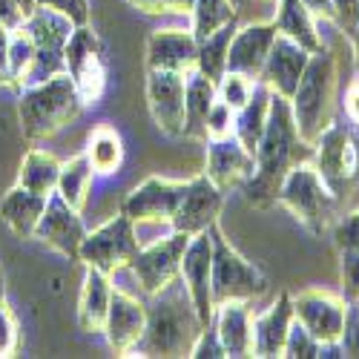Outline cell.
<instances>
[{
	"mask_svg": "<svg viewBox=\"0 0 359 359\" xmlns=\"http://www.w3.org/2000/svg\"><path fill=\"white\" fill-rule=\"evenodd\" d=\"M23 29L35 43V64H32V72H29V83H41L55 75H64L67 72L64 49L69 35L75 32V23L64 15H57L55 9L35 6V12L23 20Z\"/></svg>",
	"mask_w": 359,
	"mask_h": 359,
	"instance_id": "8",
	"label": "cell"
},
{
	"mask_svg": "<svg viewBox=\"0 0 359 359\" xmlns=\"http://www.w3.org/2000/svg\"><path fill=\"white\" fill-rule=\"evenodd\" d=\"M282 356H287V359H316V356H322V345L311 337V331L302 322L293 319L287 339H285V348H282Z\"/></svg>",
	"mask_w": 359,
	"mask_h": 359,
	"instance_id": "37",
	"label": "cell"
},
{
	"mask_svg": "<svg viewBox=\"0 0 359 359\" xmlns=\"http://www.w3.org/2000/svg\"><path fill=\"white\" fill-rule=\"evenodd\" d=\"M276 26L273 23H250L238 26L227 49V72H238L250 81H259L262 67L271 55V46L276 41Z\"/></svg>",
	"mask_w": 359,
	"mask_h": 359,
	"instance_id": "21",
	"label": "cell"
},
{
	"mask_svg": "<svg viewBox=\"0 0 359 359\" xmlns=\"http://www.w3.org/2000/svg\"><path fill=\"white\" fill-rule=\"evenodd\" d=\"M35 64V43L29 38V32L20 26L15 32H9V72L15 81V93L20 95V89L29 83V72Z\"/></svg>",
	"mask_w": 359,
	"mask_h": 359,
	"instance_id": "35",
	"label": "cell"
},
{
	"mask_svg": "<svg viewBox=\"0 0 359 359\" xmlns=\"http://www.w3.org/2000/svg\"><path fill=\"white\" fill-rule=\"evenodd\" d=\"M26 20V12L18 0H0V29H6V32H15L20 29Z\"/></svg>",
	"mask_w": 359,
	"mask_h": 359,
	"instance_id": "45",
	"label": "cell"
},
{
	"mask_svg": "<svg viewBox=\"0 0 359 359\" xmlns=\"http://www.w3.org/2000/svg\"><path fill=\"white\" fill-rule=\"evenodd\" d=\"M216 81L201 75L198 69L187 72L184 81V135L187 138H207V112L216 104Z\"/></svg>",
	"mask_w": 359,
	"mask_h": 359,
	"instance_id": "26",
	"label": "cell"
},
{
	"mask_svg": "<svg viewBox=\"0 0 359 359\" xmlns=\"http://www.w3.org/2000/svg\"><path fill=\"white\" fill-rule=\"evenodd\" d=\"M276 201L287 207L290 216L305 224L313 236H322L325 230H331V224L339 219V198L327 190L322 182V175L313 170L311 161L296 164L279 187Z\"/></svg>",
	"mask_w": 359,
	"mask_h": 359,
	"instance_id": "5",
	"label": "cell"
},
{
	"mask_svg": "<svg viewBox=\"0 0 359 359\" xmlns=\"http://www.w3.org/2000/svg\"><path fill=\"white\" fill-rule=\"evenodd\" d=\"M339 348H342L345 356H359V302H348Z\"/></svg>",
	"mask_w": 359,
	"mask_h": 359,
	"instance_id": "44",
	"label": "cell"
},
{
	"mask_svg": "<svg viewBox=\"0 0 359 359\" xmlns=\"http://www.w3.org/2000/svg\"><path fill=\"white\" fill-rule=\"evenodd\" d=\"M57 175H61V161L52 153H46V149H29L18 170V184L38 196H49L57 187Z\"/></svg>",
	"mask_w": 359,
	"mask_h": 359,
	"instance_id": "30",
	"label": "cell"
},
{
	"mask_svg": "<svg viewBox=\"0 0 359 359\" xmlns=\"http://www.w3.org/2000/svg\"><path fill=\"white\" fill-rule=\"evenodd\" d=\"M0 89H12L15 93V81L9 72V32L0 29Z\"/></svg>",
	"mask_w": 359,
	"mask_h": 359,
	"instance_id": "47",
	"label": "cell"
},
{
	"mask_svg": "<svg viewBox=\"0 0 359 359\" xmlns=\"http://www.w3.org/2000/svg\"><path fill=\"white\" fill-rule=\"evenodd\" d=\"M190 356H196V359H222V356H224V345H222V339H219V331H216L213 322L201 327L198 339L193 342Z\"/></svg>",
	"mask_w": 359,
	"mask_h": 359,
	"instance_id": "42",
	"label": "cell"
},
{
	"mask_svg": "<svg viewBox=\"0 0 359 359\" xmlns=\"http://www.w3.org/2000/svg\"><path fill=\"white\" fill-rule=\"evenodd\" d=\"M193 26L190 32L196 35V41L213 35L216 29H222L224 23L236 20V9H233V0H196L193 6Z\"/></svg>",
	"mask_w": 359,
	"mask_h": 359,
	"instance_id": "34",
	"label": "cell"
},
{
	"mask_svg": "<svg viewBox=\"0 0 359 359\" xmlns=\"http://www.w3.org/2000/svg\"><path fill=\"white\" fill-rule=\"evenodd\" d=\"M236 20L224 23L222 29H216L213 35H207L198 41V52H196V69L201 75H207L210 81L219 83V78L227 72V49H230V41L236 35Z\"/></svg>",
	"mask_w": 359,
	"mask_h": 359,
	"instance_id": "31",
	"label": "cell"
},
{
	"mask_svg": "<svg viewBox=\"0 0 359 359\" xmlns=\"http://www.w3.org/2000/svg\"><path fill=\"white\" fill-rule=\"evenodd\" d=\"M6 299V285H4V273H0V302Z\"/></svg>",
	"mask_w": 359,
	"mask_h": 359,
	"instance_id": "54",
	"label": "cell"
},
{
	"mask_svg": "<svg viewBox=\"0 0 359 359\" xmlns=\"http://www.w3.org/2000/svg\"><path fill=\"white\" fill-rule=\"evenodd\" d=\"M187 245H190V236L182 230H172L164 238H156V242L141 245L135 250L127 271L133 273L144 296H153L164 290L172 279H178V273H182V256Z\"/></svg>",
	"mask_w": 359,
	"mask_h": 359,
	"instance_id": "10",
	"label": "cell"
},
{
	"mask_svg": "<svg viewBox=\"0 0 359 359\" xmlns=\"http://www.w3.org/2000/svg\"><path fill=\"white\" fill-rule=\"evenodd\" d=\"M334 89H337V57L331 49L313 52L305 67V75L299 81L296 93L290 95V109L296 130L302 141L313 144L319 133L331 124V109H334Z\"/></svg>",
	"mask_w": 359,
	"mask_h": 359,
	"instance_id": "4",
	"label": "cell"
},
{
	"mask_svg": "<svg viewBox=\"0 0 359 359\" xmlns=\"http://www.w3.org/2000/svg\"><path fill=\"white\" fill-rule=\"evenodd\" d=\"M308 61H311L308 49H302L285 35H276V41L271 46V55H267V61L262 67L259 81L271 89V93L290 101V95L296 93L299 81H302V75H305Z\"/></svg>",
	"mask_w": 359,
	"mask_h": 359,
	"instance_id": "20",
	"label": "cell"
},
{
	"mask_svg": "<svg viewBox=\"0 0 359 359\" xmlns=\"http://www.w3.org/2000/svg\"><path fill=\"white\" fill-rule=\"evenodd\" d=\"M293 319H296L293 316V296L279 293L271 308L259 316H253V356H262V359L282 356V348H285Z\"/></svg>",
	"mask_w": 359,
	"mask_h": 359,
	"instance_id": "23",
	"label": "cell"
},
{
	"mask_svg": "<svg viewBox=\"0 0 359 359\" xmlns=\"http://www.w3.org/2000/svg\"><path fill=\"white\" fill-rule=\"evenodd\" d=\"M262 4H276V0H262Z\"/></svg>",
	"mask_w": 359,
	"mask_h": 359,
	"instance_id": "55",
	"label": "cell"
},
{
	"mask_svg": "<svg viewBox=\"0 0 359 359\" xmlns=\"http://www.w3.org/2000/svg\"><path fill=\"white\" fill-rule=\"evenodd\" d=\"M127 4L135 6V9H141V12H147V15H161V12H167L164 0H127Z\"/></svg>",
	"mask_w": 359,
	"mask_h": 359,
	"instance_id": "49",
	"label": "cell"
},
{
	"mask_svg": "<svg viewBox=\"0 0 359 359\" xmlns=\"http://www.w3.org/2000/svg\"><path fill=\"white\" fill-rule=\"evenodd\" d=\"M201 319L182 282L172 279L147 302V327L130 356H190L201 334Z\"/></svg>",
	"mask_w": 359,
	"mask_h": 359,
	"instance_id": "2",
	"label": "cell"
},
{
	"mask_svg": "<svg viewBox=\"0 0 359 359\" xmlns=\"http://www.w3.org/2000/svg\"><path fill=\"white\" fill-rule=\"evenodd\" d=\"M276 32L290 38L293 43H299L302 49H308L311 55L313 52H322L325 49V41L316 29V18L305 9L302 0H276Z\"/></svg>",
	"mask_w": 359,
	"mask_h": 359,
	"instance_id": "27",
	"label": "cell"
},
{
	"mask_svg": "<svg viewBox=\"0 0 359 359\" xmlns=\"http://www.w3.org/2000/svg\"><path fill=\"white\" fill-rule=\"evenodd\" d=\"M311 164L322 175L327 190L339 201H345L353 193L356 172H359V153H356V141H353L351 127L342 121L327 124L319 133V138L313 141Z\"/></svg>",
	"mask_w": 359,
	"mask_h": 359,
	"instance_id": "7",
	"label": "cell"
},
{
	"mask_svg": "<svg viewBox=\"0 0 359 359\" xmlns=\"http://www.w3.org/2000/svg\"><path fill=\"white\" fill-rule=\"evenodd\" d=\"M18 4L23 6V12H26V18L35 12V6H38V0H18Z\"/></svg>",
	"mask_w": 359,
	"mask_h": 359,
	"instance_id": "53",
	"label": "cell"
},
{
	"mask_svg": "<svg viewBox=\"0 0 359 359\" xmlns=\"http://www.w3.org/2000/svg\"><path fill=\"white\" fill-rule=\"evenodd\" d=\"M348 302L325 290H302L293 296V316L302 322L319 345H334L342 337Z\"/></svg>",
	"mask_w": 359,
	"mask_h": 359,
	"instance_id": "15",
	"label": "cell"
},
{
	"mask_svg": "<svg viewBox=\"0 0 359 359\" xmlns=\"http://www.w3.org/2000/svg\"><path fill=\"white\" fill-rule=\"evenodd\" d=\"M339 279L345 302H359V253L339 250Z\"/></svg>",
	"mask_w": 359,
	"mask_h": 359,
	"instance_id": "38",
	"label": "cell"
},
{
	"mask_svg": "<svg viewBox=\"0 0 359 359\" xmlns=\"http://www.w3.org/2000/svg\"><path fill=\"white\" fill-rule=\"evenodd\" d=\"M210 242H213V267H210L213 305L250 302V299H256L267 290L264 273L227 242L219 224H210Z\"/></svg>",
	"mask_w": 359,
	"mask_h": 359,
	"instance_id": "6",
	"label": "cell"
},
{
	"mask_svg": "<svg viewBox=\"0 0 359 359\" xmlns=\"http://www.w3.org/2000/svg\"><path fill=\"white\" fill-rule=\"evenodd\" d=\"M210 267H213V242H210V230L190 236V245L182 256V282L193 299V308L201 319V325L213 322V290H210Z\"/></svg>",
	"mask_w": 359,
	"mask_h": 359,
	"instance_id": "14",
	"label": "cell"
},
{
	"mask_svg": "<svg viewBox=\"0 0 359 359\" xmlns=\"http://www.w3.org/2000/svg\"><path fill=\"white\" fill-rule=\"evenodd\" d=\"M83 107L86 104L67 72L41 83H29L20 89V104H18L20 130L29 141L52 138L67 124H72Z\"/></svg>",
	"mask_w": 359,
	"mask_h": 359,
	"instance_id": "3",
	"label": "cell"
},
{
	"mask_svg": "<svg viewBox=\"0 0 359 359\" xmlns=\"http://www.w3.org/2000/svg\"><path fill=\"white\" fill-rule=\"evenodd\" d=\"M167 12H175V15H193V6L196 0H164Z\"/></svg>",
	"mask_w": 359,
	"mask_h": 359,
	"instance_id": "51",
	"label": "cell"
},
{
	"mask_svg": "<svg viewBox=\"0 0 359 359\" xmlns=\"http://www.w3.org/2000/svg\"><path fill=\"white\" fill-rule=\"evenodd\" d=\"M184 72H167V69H147V104L156 127L178 138L184 135Z\"/></svg>",
	"mask_w": 359,
	"mask_h": 359,
	"instance_id": "13",
	"label": "cell"
},
{
	"mask_svg": "<svg viewBox=\"0 0 359 359\" xmlns=\"http://www.w3.org/2000/svg\"><path fill=\"white\" fill-rule=\"evenodd\" d=\"M38 6L55 9L57 15L69 18L75 26H86L89 23V0H38Z\"/></svg>",
	"mask_w": 359,
	"mask_h": 359,
	"instance_id": "43",
	"label": "cell"
},
{
	"mask_svg": "<svg viewBox=\"0 0 359 359\" xmlns=\"http://www.w3.org/2000/svg\"><path fill=\"white\" fill-rule=\"evenodd\" d=\"M64 61H67V75L72 78L83 104H98L107 89V57L101 38L93 32L89 23L75 26V32L69 35L64 49Z\"/></svg>",
	"mask_w": 359,
	"mask_h": 359,
	"instance_id": "11",
	"label": "cell"
},
{
	"mask_svg": "<svg viewBox=\"0 0 359 359\" xmlns=\"http://www.w3.org/2000/svg\"><path fill=\"white\" fill-rule=\"evenodd\" d=\"M187 182H170V178H147L135 190H130V196L121 204V213L133 219L135 227H158V224H170L178 204H182Z\"/></svg>",
	"mask_w": 359,
	"mask_h": 359,
	"instance_id": "12",
	"label": "cell"
},
{
	"mask_svg": "<svg viewBox=\"0 0 359 359\" xmlns=\"http://www.w3.org/2000/svg\"><path fill=\"white\" fill-rule=\"evenodd\" d=\"M351 35H353V61H356V69H359V20L351 29Z\"/></svg>",
	"mask_w": 359,
	"mask_h": 359,
	"instance_id": "52",
	"label": "cell"
},
{
	"mask_svg": "<svg viewBox=\"0 0 359 359\" xmlns=\"http://www.w3.org/2000/svg\"><path fill=\"white\" fill-rule=\"evenodd\" d=\"M93 164H89L86 153L69 158L61 164V175H57V187L55 193L61 196L67 204H72L75 210H83V204H86V196H89V187H93Z\"/></svg>",
	"mask_w": 359,
	"mask_h": 359,
	"instance_id": "32",
	"label": "cell"
},
{
	"mask_svg": "<svg viewBox=\"0 0 359 359\" xmlns=\"http://www.w3.org/2000/svg\"><path fill=\"white\" fill-rule=\"evenodd\" d=\"M331 236H334V245L339 250H356L359 253V210L339 216L331 224Z\"/></svg>",
	"mask_w": 359,
	"mask_h": 359,
	"instance_id": "39",
	"label": "cell"
},
{
	"mask_svg": "<svg viewBox=\"0 0 359 359\" xmlns=\"http://www.w3.org/2000/svg\"><path fill=\"white\" fill-rule=\"evenodd\" d=\"M138 248H141V238H138L133 219L118 213L115 219L104 222L101 227H95L93 233L83 236L81 250H78V262L112 276L118 271H124Z\"/></svg>",
	"mask_w": 359,
	"mask_h": 359,
	"instance_id": "9",
	"label": "cell"
},
{
	"mask_svg": "<svg viewBox=\"0 0 359 359\" xmlns=\"http://www.w3.org/2000/svg\"><path fill=\"white\" fill-rule=\"evenodd\" d=\"M253 83L256 81H250V78H245V75H238V72H224L222 78H219V83H216V93H219V101H224L233 112H238L248 101H250V95H253Z\"/></svg>",
	"mask_w": 359,
	"mask_h": 359,
	"instance_id": "36",
	"label": "cell"
},
{
	"mask_svg": "<svg viewBox=\"0 0 359 359\" xmlns=\"http://www.w3.org/2000/svg\"><path fill=\"white\" fill-rule=\"evenodd\" d=\"M305 9L316 18V20H331L337 23V9H334V0H302Z\"/></svg>",
	"mask_w": 359,
	"mask_h": 359,
	"instance_id": "48",
	"label": "cell"
},
{
	"mask_svg": "<svg viewBox=\"0 0 359 359\" xmlns=\"http://www.w3.org/2000/svg\"><path fill=\"white\" fill-rule=\"evenodd\" d=\"M222 207H224V193L201 172V175H196V178H190V182H187L182 204H178V210H175L170 227L182 230L187 236L204 233V230H210V224L219 222Z\"/></svg>",
	"mask_w": 359,
	"mask_h": 359,
	"instance_id": "17",
	"label": "cell"
},
{
	"mask_svg": "<svg viewBox=\"0 0 359 359\" xmlns=\"http://www.w3.org/2000/svg\"><path fill=\"white\" fill-rule=\"evenodd\" d=\"M334 9H337V26L351 32L359 20V0H334Z\"/></svg>",
	"mask_w": 359,
	"mask_h": 359,
	"instance_id": "46",
	"label": "cell"
},
{
	"mask_svg": "<svg viewBox=\"0 0 359 359\" xmlns=\"http://www.w3.org/2000/svg\"><path fill=\"white\" fill-rule=\"evenodd\" d=\"M213 325L224 345V356H253V313L248 302L216 305Z\"/></svg>",
	"mask_w": 359,
	"mask_h": 359,
	"instance_id": "24",
	"label": "cell"
},
{
	"mask_svg": "<svg viewBox=\"0 0 359 359\" xmlns=\"http://www.w3.org/2000/svg\"><path fill=\"white\" fill-rule=\"evenodd\" d=\"M147 327V305L141 299L124 293V290H112L109 299V311H107V322H104V337L109 342V348L121 356H130L133 348L138 345L141 334Z\"/></svg>",
	"mask_w": 359,
	"mask_h": 359,
	"instance_id": "19",
	"label": "cell"
},
{
	"mask_svg": "<svg viewBox=\"0 0 359 359\" xmlns=\"http://www.w3.org/2000/svg\"><path fill=\"white\" fill-rule=\"evenodd\" d=\"M256 170V156L248 153L236 135H224V138H207V167L204 175L210 182L227 193V190H238L245 187V182Z\"/></svg>",
	"mask_w": 359,
	"mask_h": 359,
	"instance_id": "18",
	"label": "cell"
},
{
	"mask_svg": "<svg viewBox=\"0 0 359 359\" xmlns=\"http://www.w3.org/2000/svg\"><path fill=\"white\" fill-rule=\"evenodd\" d=\"M271 95H273L271 89H267L262 81H256L250 101L236 112V121H233V135L242 141V147L253 156H256L259 138H262L264 124H267V112H271Z\"/></svg>",
	"mask_w": 359,
	"mask_h": 359,
	"instance_id": "29",
	"label": "cell"
},
{
	"mask_svg": "<svg viewBox=\"0 0 359 359\" xmlns=\"http://www.w3.org/2000/svg\"><path fill=\"white\" fill-rule=\"evenodd\" d=\"M83 236H86V227L81 222V210H75L72 204H67L57 193H49L43 216H41L32 238H38L41 245L64 253L69 259H78Z\"/></svg>",
	"mask_w": 359,
	"mask_h": 359,
	"instance_id": "16",
	"label": "cell"
},
{
	"mask_svg": "<svg viewBox=\"0 0 359 359\" xmlns=\"http://www.w3.org/2000/svg\"><path fill=\"white\" fill-rule=\"evenodd\" d=\"M86 158L95 175H112L124 161V141L112 127H98L86 141Z\"/></svg>",
	"mask_w": 359,
	"mask_h": 359,
	"instance_id": "33",
	"label": "cell"
},
{
	"mask_svg": "<svg viewBox=\"0 0 359 359\" xmlns=\"http://www.w3.org/2000/svg\"><path fill=\"white\" fill-rule=\"evenodd\" d=\"M112 290H115L112 287V276L95 271V267H86L81 299H78V325H81V331H86V334H101L104 331Z\"/></svg>",
	"mask_w": 359,
	"mask_h": 359,
	"instance_id": "25",
	"label": "cell"
},
{
	"mask_svg": "<svg viewBox=\"0 0 359 359\" xmlns=\"http://www.w3.org/2000/svg\"><path fill=\"white\" fill-rule=\"evenodd\" d=\"M46 198L49 196H38L32 190H26L20 184H15L4 201H0V216L9 224V230L20 238H32L35 236V227L43 216V207H46Z\"/></svg>",
	"mask_w": 359,
	"mask_h": 359,
	"instance_id": "28",
	"label": "cell"
},
{
	"mask_svg": "<svg viewBox=\"0 0 359 359\" xmlns=\"http://www.w3.org/2000/svg\"><path fill=\"white\" fill-rule=\"evenodd\" d=\"M198 41L190 29H156L147 38V69L190 72L196 69Z\"/></svg>",
	"mask_w": 359,
	"mask_h": 359,
	"instance_id": "22",
	"label": "cell"
},
{
	"mask_svg": "<svg viewBox=\"0 0 359 359\" xmlns=\"http://www.w3.org/2000/svg\"><path fill=\"white\" fill-rule=\"evenodd\" d=\"M18 342H20L18 319H15L12 308L6 305V299H4V302H0V356H15Z\"/></svg>",
	"mask_w": 359,
	"mask_h": 359,
	"instance_id": "41",
	"label": "cell"
},
{
	"mask_svg": "<svg viewBox=\"0 0 359 359\" xmlns=\"http://www.w3.org/2000/svg\"><path fill=\"white\" fill-rule=\"evenodd\" d=\"M345 109H348V115H351V121L359 124V83L351 86V93H348V98H345Z\"/></svg>",
	"mask_w": 359,
	"mask_h": 359,
	"instance_id": "50",
	"label": "cell"
},
{
	"mask_svg": "<svg viewBox=\"0 0 359 359\" xmlns=\"http://www.w3.org/2000/svg\"><path fill=\"white\" fill-rule=\"evenodd\" d=\"M313 144L302 141L293 121L290 101L282 95H271V112L256 147V170L245 182L242 193L253 207H271L279 196L285 175L302 161H311Z\"/></svg>",
	"mask_w": 359,
	"mask_h": 359,
	"instance_id": "1",
	"label": "cell"
},
{
	"mask_svg": "<svg viewBox=\"0 0 359 359\" xmlns=\"http://www.w3.org/2000/svg\"><path fill=\"white\" fill-rule=\"evenodd\" d=\"M233 121H236V112L216 98V104L207 112V138H224L233 135Z\"/></svg>",
	"mask_w": 359,
	"mask_h": 359,
	"instance_id": "40",
	"label": "cell"
}]
</instances>
